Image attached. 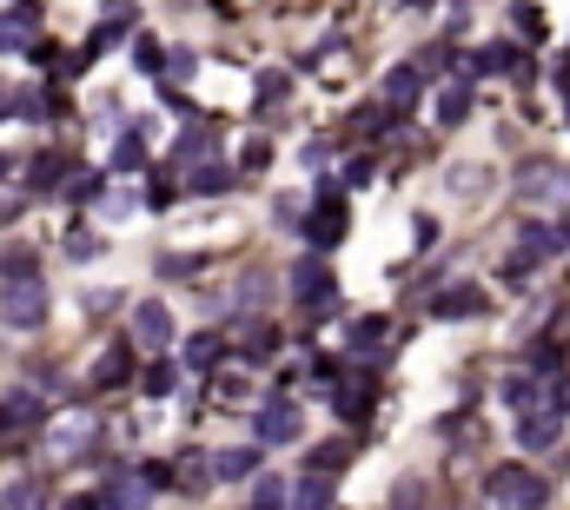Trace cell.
Instances as JSON below:
<instances>
[{
	"label": "cell",
	"instance_id": "obj_20",
	"mask_svg": "<svg viewBox=\"0 0 570 510\" xmlns=\"http://www.w3.org/2000/svg\"><path fill=\"white\" fill-rule=\"evenodd\" d=\"M213 139H219V126L206 120V126H186L180 133V146H173V159H199V153H213Z\"/></svg>",
	"mask_w": 570,
	"mask_h": 510
},
{
	"label": "cell",
	"instance_id": "obj_21",
	"mask_svg": "<svg viewBox=\"0 0 570 510\" xmlns=\"http://www.w3.org/2000/svg\"><path fill=\"white\" fill-rule=\"evenodd\" d=\"M345 338H352V352H378V345H385V318H378V312H365Z\"/></svg>",
	"mask_w": 570,
	"mask_h": 510
},
{
	"label": "cell",
	"instance_id": "obj_32",
	"mask_svg": "<svg viewBox=\"0 0 570 510\" xmlns=\"http://www.w3.org/2000/svg\"><path fill=\"white\" fill-rule=\"evenodd\" d=\"M391 503H398V510H425V484H398Z\"/></svg>",
	"mask_w": 570,
	"mask_h": 510
},
{
	"label": "cell",
	"instance_id": "obj_7",
	"mask_svg": "<svg viewBox=\"0 0 570 510\" xmlns=\"http://www.w3.org/2000/svg\"><path fill=\"white\" fill-rule=\"evenodd\" d=\"M40 47V8L21 0V8L0 14V53H34Z\"/></svg>",
	"mask_w": 570,
	"mask_h": 510
},
{
	"label": "cell",
	"instance_id": "obj_15",
	"mask_svg": "<svg viewBox=\"0 0 570 510\" xmlns=\"http://www.w3.org/2000/svg\"><path fill=\"white\" fill-rule=\"evenodd\" d=\"M332 497H339V484H332V477H325V471H305L292 503H299V510H332Z\"/></svg>",
	"mask_w": 570,
	"mask_h": 510
},
{
	"label": "cell",
	"instance_id": "obj_17",
	"mask_svg": "<svg viewBox=\"0 0 570 510\" xmlns=\"http://www.w3.org/2000/svg\"><path fill=\"white\" fill-rule=\"evenodd\" d=\"M173 385H180V365H173V359H146V365H140V391H146V398H167Z\"/></svg>",
	"mask_w": 570,
	"mask_h": 510
},
{
	"label": "cell",
	"instance_id": "obj_29",
	"mask_svg": "<svg viewBox=\"0 0 570 510\" xmlns=\"http://www.w3.org/2000/svg\"><path fill=\"white\" fill-rule=\"evenodd\" d=\"M113 166H120V173H140V166H146V146L126 133V139H120V153H113Z\"/></svg>",
	"mask_w": 570,
	"mask_h": 510
},
{
	"label": "cell",
	"instance_id": "obj_16",
	"mask_svg": "<svg viewBox=\"0 0 570 510\" xmlns=\"http://www.w3.org/2000/svg\"><path fill=\"white\" fill-rule=\"evenodd\" d=\"M432 113H438V126H464V120H471V80H458V87H445Z\"/></svg>",
	"mask_w": 570,
	"mask_h": 510
},
{
	"label": "cell",
	"instance_id": "obj_35",
	"mask_svg": "<svg viewBox=\"0 0 570 510\" xmlns=\"http://www.w3.org/2000/svg\"><path fill=\"white\" fill-rule=\"evenodd\" d=\"M8 424H14V411H8V404H0V438H8Z\"/></svg>",
	"mask_w": 570,
	"mask_h": 510
},
{
	"label": "cell",
	"instance_id": "obj_24",
	"mask_svg": "<svg viewBox=\"0 0 570 510\" xmlns=\"http://www.w3.org/2000/svg\"><path fill=\"white\" fill-rule=\"evenodd\" d=\"M133 66H140V73H167V47H159L153 34H140V40H133Z\"/></svg>",
	"mask_w": 570,
	"mask_h": 510
},
{
	"label": "cell",
	"instance_id": "obj_33",
	"mask_svg": "<svg viewBox=\"0 0 570 510\" xmlns=\"http://www.w3.org/2000/svg\"><path fill=\"white\" fill-rule=\"evenodd\" d=\"M193 186H199V193H226V173H219V166H199Z\"/></svg>",
	"mask_w": 570,
	"mask_h": 510
},
{
	"label": "cell",
	"instance_id": "obj_31",
	"mask_svg": "<svg viewBox=\"0 0 570 510\" xmlns=\"http://www.w3.org/2000/svg\"><path fill=\"white\" fill-rule=\"evenodd\" d=\"M239 166H246V173H266V166H272V146H266V139H253L246 153H239Z\"/></svg>",
	"mask_w": 570,
	"mask_h": 510
},
{
	"label": "cell",
	"instance_id": "obj_34",
	"mask_svg": "<svg viewBox=\"0 0 570 510\" xmlns=\"http://www.w3.org/2000/svg\"><path fill=\"white\" fill-rule=\"evenodd\" d=\"M8 411H14L21 424H34V417H40V398H27V391H21V398H8Z\"/></svg>",
	"mask_w": 570,
	"mask_h": 510
},
{
	"label": "cell",
	"instance_id": "obj_13",
	"mask_svg": "<svg viewBox=\"0 0 570 510\" xmlns=\"http://www.w3.org/2000/svg\"><path fill=\"white\" fill-rule=\"evenodd\" d=\"M484 305H492V299H484L477 286H445L432 299V318H484Z\"/></svg>",
	"mask_w": 570,
	"mask_h": 510
},
{
	"label": "cell",
	"instance_id": "obj_1",
	"mask_svg": "<svg viewBox=\"0 0 570 510\" xmlns=\"http://www.w3.org/2000/svg\"><path fill=\"white\" fill-rule=\"evenodd\" d=\"M518 199L537 212H570V166L557 159H524L518 166Z\"/></svg>",
	"mask_w": 570,
	"mask_h": 510
},
{
	"label": "cell",
	"instance_id": "obj_27",
	"mask_svg": "<svg viewBox=\"0 0 570 510\" xmlns=\"http://www.w3.org/2000/svg\"><path fill=\"white\" fill-rule=\"evenodd\" d=\"M186 365H193V372H213V365H219V338H193V345H186Z\"/></svg>",
	"mask_w": 570,
	"mask_h": 510
},
{
	"label": "cell",
	"instance_id": "obj_8",
	"mask_svg": "<svg viewBox=\"0 0 570 510\" xmlns=\"http://www.w3.org/2000/svg\"><path fill=\"white\" fill-rule=\"evenodd\" d=\"M253 432H259V445H299V404H286V398H272V404H259L253 411Z\"/></svg>",
	"mask_w": 570,
	"mask_h": 510
},
{
	"label": "cell",
	"instance_id": "obj_14",
	"mask_svg": "<svg viewBox=\"0 0 570 510\" xmlns=\"http://www.w3.org/2000/svg\"><path fill=\"white\" fill-rule=\"evenodd\" d=\"M47 477H14L8 490H0V510H47Z\"/></svg>",
	"mask_w": 570,
	"mask_h": 510
},
{
	"label": "cell",
	"instance_id": "obj_18",
	"mask_svg": "<svg viewBox=\"0 0 570 510\" xmlns=\"http://www.w3.org/2000/svg\"><path fill=\"white\" fill-rule=\"evenodd\" d=\"M126 365H133V338H120V345H107V359L94 365V378H100V385H120V378H126Z\"/></svg>",
	"mask_w": 570,
	"mask_h": 510
},
{
	"label": "cell",
	"instance_id": "obj_6",
	"mask_svg": "<svg viewBox=\"0 0 570 510\" xmlns=\"http://www.w3.org/2000/svg\"><path fill=\"white\" fill-rule=\"evenodd\" d=\"M292 299L325 318V312H332V266H325V259H299L292 266Z\"/></svg>",
	"mask_w": 570,
	"mask_h": 510
},
{
	"label": "cell",
	"instance_id": "obj_23",
	"mask_svg": "<svg viewBox=\"0 0 570 510\" xmlns=\"http://www.w3.org/2000/svg\"><path fill=\"white\" fill-rule=\"evenodd\" d=\"M213 398H219V404H246V398H253V378H246V372L232 365V372H226V378L213 385Z\"/></svg>",
	"mask_w": 570,
	"mask_h": 510
},
{
	"label": "cell",
	"instance_id": "obj_4",
	"mask_svg": "<svg viewBox=\"0 0 570 510\" xmlns=\"http://www.w3.org/2000/svg\"><path fill=\"white\" fill-rule=\"evenodd\" d=\"M259 471V451H199L193 464H186V484L199 490V484H226V477H253Z\"/></svg>",
	"mask_w": 570,
	"mask_h": 510
},
{
	"label": "cell",
	"instance_id": "obj_9",
	"mask_svg": "<svg viewBox=\"0 0 570 510\" xmlns=\"http://www.w3.org/2000/svg\"><path fill=\"white\" fill-rule=\"evenodd\" d=\"M146 503H153L146 471H113V477L100 484V510H146Z\"/></svg>",
	"mask_w": 570,
	"mask_h": 510
},
{
	"label": "cell",
	"instance_id": "obj_22",
	"mask_svg": "<svg viewBox=\"0 0 570 510\" xmlns=\"http://www.w3.org/2000/svg\"><path fill=\"white\" fill-rule=\"evenodd\" d=\"M34 266H40V259H34V252H27V245H14V252H0V279H8V286H21V279H34Z\"/></svg>",
	"mask_w": 570,
	"mask_h": 510
},
{
	"label": "cell",
	"instance_id": "obj_11",
	"mask_svg": "<svg viewBox=\"0 0 570 510\" xmlns=\"http://www.w3.org/2000/svg\"><path fill=\"white\" fill-rule=\"evenodd\" d=\"M419 94H425V73H419V66H391V73H385V113H391V120L412 113Z\"/></svg>",
	"mask_w": 570,
	"mask_h": 510
},
{
	"label": "cell",
	"instance_id": "obj_10",
	"mask_svg": "<svg viewBox=\"0 0 570 510\" xmlns=\"http://www.w3.org/2000/svg\"><path fill=\"white\" fill-rule=\"evenodd\" d=\"M305 239H312L318 252H332V245L345 239V206H339V193H325V206L305 219Z\"/></svg>",
	"mask_w": 570,
	"mask_h": 510
},
{
	"label": "cell",
	"instance_id": "obj_26",
	"mask_svg": "<svg viewBox=\"0 0 570 510\" xmlns=\"http://www.w3.org/2000/svg\"><path fill=\"white\" fill-rule=\"evenodd\" d=\"M253 510H286V477H266V471H259V484H253Z\"/></svg>",
	"mask_w": 570,
	"mask_h": 510
},
{
	"label": "cell",
	"instance_id": "obj_12",
	"mask_svg": "<svg viewBox=\"0 0 570 510\" xmlns=\"http://www.w3.org/2000/svg\"><path fill=\"white\" fill-rule=\"evenodd\" d=\"M557 438H563V417H557V404H550V411L518 417V445H524V451H557Z\"/></svg>",
	"mask_w": 570,
	"mask_h": 510
},
{
	"label": "cell",
	"instance_id": "obj_19",
	"mask_svg": "<svg viewBox=\"0 0 570 510\" xmlns=\"http://www.w3.org/2000/svg\"><path fill=\"white\" fill-rule=\"evenodd\" d=\"M34 193H53V186H66V153H47V159H34Z\"/></svg>",
	"mask_w": 570,
	"mask_h": 510
},
{
	"label": "cell",
	"instance_id": "obj_5",
	"mask_svg": "<svg viewBox=\"0 0 570 510\" xmlns=\"http://www.w3.org/2000/svg\"><path fill=\"white\" fill-rule=\"evenodd\" d=\"M126 338H133L140 352H153V359H159V352L173 345V312H167V305H133V325H126Z\"/></svg>",
	"mask_w": 570,
	"mask_h": 510
},
{
	"label": "cell",
	"instance_id": "obj_30",
	"mask_svg": "<svg viewBox=\"0 0 570 510\" xmlns=\"http://www.w3.org/2000/svg\"><path fill=\"white\" fill-rule=\"evenodd\" d=\"M286 94H292V80H286V73H259V100H272V107H279Z\"/></svg>",
	"mask_w": 570,
	"mask_h": 510
},
{
	"label": "cell",
	"instance_id": "obj_3",
	"mask_svg": "<svg viewBox=\"0 0 570 510\" xmlns=\"http://www.w3.org/2000/svg\"><path fill=\"white\" fill-rule=\"evenodd\" d=\"M47 312H53V292H47V279L0 286V325H14V331H34V325H47Z\"/></svg>",
	"mask_w": 570,
	"mask_h": 510
},
{
	"label": "cell",
	"instance_id": "obj_25",
	"mask_svg": "<svg viewBox=\"0 0 570 510\" xmlns=\"http://www.w3.org/2000/svg\"><path fill=\"white\" fill-rule=\"evenodd\" d=\"M339 411H345V417L359 424V417L372 411V378H359V385H345V391H339Z\"/></svg>",
	"mask_w": 570,
	"mask_h": 510
},
{
	"label": "cell",
	"instance_id": "obj_36",
	"mask_svg": "<svg viewBox=\"0 0 570 510\" xmlns=\"http://www.w3.org/2000/svg\"><path fill=\"white\" fill-rule=\"evenodd\" d=\"M0 180H8V153H0Z\"/></svg>",
	"mask_w": 570,
	"mask_h": 510
},
{
	"label": "cell",
	"instance_id": "obj_2",
	"mask_svg": "<svg viewBox=\"0 0 570 510\" xmlns=\"http://www.w3.org/2000/svg\"><path fill=\"white\" fill-rule=\"evenodd\" d=\"M484 497H492L498 510H544L550 484L537 471H524V464H498L492 477H484Z\"/></svg>",
	"mask_w": 570,
	"mask_h": 510
},
{
	"label": "cell",
	"instance_id": "obj_28",
	"mask_svg": "<svg viewBox=\"0 0 570 510\" xmlns=\"http://www.w3.org/2000/svg\"><path fill=\"white\" fill-rule=\"evenodd\" d=\"M345 458H352V445H318V451H312V471H325V477H332Z\"/></svg>",
	"mask_w": 570,
	"mask_h": 510
}]
</instances>
